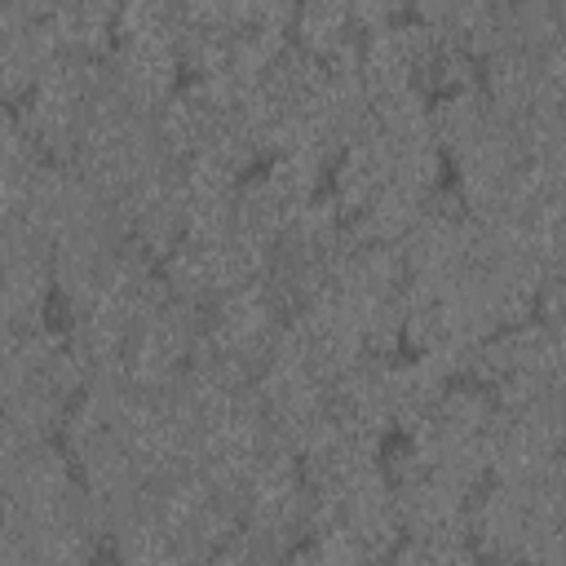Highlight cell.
<instances>
[{
  "label": "cell",
  "instance_id": "6da1fadb",
  "mask_svg": "<svg viewBox=\"0 0 566 566\" xmlns=\"http://www.w3.org/2000/svg\"><path fill=\"white\" fill-rule=\"evenodd\" d=\"M407 9H411V18H420L429 27H447L455 18L460 0H407Z\"/></svg>",
  "mask_w": 566,
  "mask_h": 566
}]
</instances>
